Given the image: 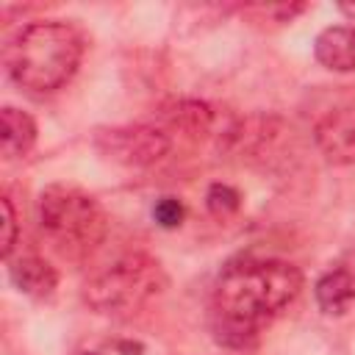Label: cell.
<instances>
[{
    "mask_svg": "<svg viewBox=\"0 0 355 355\" xmlns=\"http://www.w3.org/2000/svg\"><path fill=\"white\" fill-rule=\"evenodd\" d=\"M302 291V272L280 258L227 263L211 294V333L222 347L244 349Z\"/></svg>",
    "mask_w": 355,
    "mask_h": 355,
    "instance_id": "6da1fadb",
    "label": "cell"
},
{
    "mask_svg": "<svg viewBox=\"0 0 355 355\" xmlns=\"http://www.w3.org/2000/svg\"><path fill=\"white\" fill-rule=\"evenodd\" d=\"M83 36L75 25L61 19H44L25 25L6 47L8 78L33 92L47 94L61 89L80 67Z\"/></svg>",
    "mask_w": 355,
    "mask_h": 355,
    "instance_id": "7a4b0ae2",
    "label": "cell"
},
{
    "mask_svg": "<svg viewBox=\"0 0 355 355\" xmlns=\"http://www.w3.org/2000/svg\"><path fill=\"white\" fill-rule=\"evenodd\" d=\"M166 286L161 263L144 252H128L103 266L83 286V300L105 316H130Z\"/></svg>",
    "mask_w": 355,
    "mask_h": 355,
    "instance_id": "3957f363",
    "label": "cell"
},
{
    "mask_svg": "<svg viewBox=\"0 0 355 355\" xmlns=\"http://www.w3.org/2000/svg\"><path fill=\"white\" fill-rule=\"evenodd\" d=\"M39 225L67 250H92L108 230L100 202L83 189L67 183H53L39 194Z\"/></svg>",
    "mask_w": 355,
    "mask_h": 355,
    "instance_id": "277c9868",
    "label": "cell"
},
{
    "mask_svg": "<svg viewBox=\"0 0 355 355\" xmlns=\"http://www.w3.org/2000/svg\"><path fill=\"white\" fill-rule=\"evenodd\" d=\"M97 147L105 158L116 164L150 166L169 153L172 139L153 125H128V128H111L97 133Z\"/></svg>",
    "mask_w": 355,
    "mask_h": 355,
    "instance_id": "5b68a950",
    "label": "cell"
},
{
    "mask_svg": "<svg viewBox=\"0 0 355 355\" xmlns=\"http://www.w3.org/2000/svg\"><path fill=\"white\" fill-rule=\"evenodd\" d=\"M316 147L336 166H355V108H338L313 128Z\"/></svg>",
    "mask_w": 355,
    "mask_h": 355,
    "instance_id": "8992f818",
    "label": "cell"
},
{
    "mask_svg": "<svg viewBox=\"0 0 355 355\" xmlns=\"http://www.w3.org/2000/svg\"><path fill=\"white\" fill-rule=\"evenodd\" d=\"M313 297L322 313L327 316H344L355 305V266L349 258L330 266L313 286Z\"/></svg>",
    "mask_w": 355,
    "mask_h": 355,
    "instance_id": "52a82bcc",
    "label": "cell"
},
{
    "mask_svg": "<svg viewBox=\"0 0 355 355\" xmlns=\"http://www.w3.org/2000/svg\"><path fill=\"white\" fill-rule=\"evenodd\" d=\"M8 277L11 283L36 300H47L58 286V272L39 255H19L8 261Z\"/></svg>",
    "mask_w": 355,
    "mask_h": 355,
    "instance_id": "ba28073f",
    "label": "cell"
},
{
    "mask_svg": "<svg viewBox=\"0 0 355 355\" xmlns=\"http://www.w3.org/2000/svg\"><path fill=\"white\" fill-rule=\"evenodd\" d=\"M313 55L322 67L333 72H352L355 69V28H347V25L324 28L313 42Z\"/></svg>",
    "mask_w": 355,
    "mask_h": 355,
    "instance_id": "9c48e42d",
    "label": "cell"
},
{
    "mask_svg": "<svg viewBox=\"0 0 355 355\" xmlns=\"http://www.w3.org/2000/svg\"><path fill=\"white\" fill-rule=\"evenodd\" d=\"M36 144V122L28 111H19L14 105H6L0 111V150L3 158L14 161L31 153Z\"/></svg>",
    "mask_w": 355,
    "mask_h": 355,
    "instance_id": "30bf717a",
    "label": "cell"
},
{
    "mask_svg": "<svg viewBox=\"0 0 355 355\" xmlns=\"http://www.w3.org/2000/svg\"><path fill=\"white\" fill-rule=\"evenodd\" d=\"M205 205H208V211L214 216L225 219V216H230V214H236L241 208V194L227 183H214L208 189V194H205Z\"/></svg>",
    "mask_w": 355,
    "mask_h": 355,
    "instance_id": "8fae6325",
    "label": "cell"
},
{
    "mask_svg": "<svg viewBox=\"0 0 355 355\" xmlns=\"http://www.w3.org/2000/svg\"><path fill=\"white\" fill-rule=\"evenodd\" d=\"M153 219H155V225H161L166 230L180 227L186 219V205L178 197H158L153 205Z\"/></svg>",
    "mask_w": 355,
    "mask_h": 355,
    "instance_id": "7c38bea8",
    "label": "cell"
},
{
    "mask_svg": "<svg viewBox=\"0 0 355 355\" xmlns=\"http://www.w3.org/2000/svg\"><path fill=\"white\" fill-rule=\"evenodd\" d=\"M0 208H3V236H0V252L6 261H11V252H14V244H17V214H14V205L8 197L0 200Z\"/></svg>",
    "mask_w": 355,
    "mask_h": 355,
    "instance_id": "4fadbf2b",
    "label": "cell"
}]
</instances>
